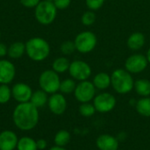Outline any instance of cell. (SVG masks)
Masks as SVG:
<instances>
[{
	"mask_svg": "<svg viewBox=\"0 0 150 150\" xmlns=\"http://www.w3.org/2000/svg\"><path fill=\"white\" fill-rule=\"evenodd\" d=\"M40 120L39 110L32 103H19L12 112L14 125L22 131L33 129Z\"/></svg>",
	"mask_w": 150,
	"mask_h": 150,
	"instance_id": "cell-1",
	"label": "cell"
},
{
	"mask_svg": "<svg viewBox=\"0 0 150 150\" xmlns=\"http://www.w3.org/2000/svg\"><path fill=\"white\" fill-rule=\"evenodd\" d=\"M111 86L116 93L126 95L134 90V80L127 69H117L111 75Z\"/></svg>",
	"mask_w": 150,
	"mask_h": 150,
	"instance_id": "cell-2",
	"label": "cell"
},
{
	"mask_svg": "<svg viewBox=\"0 0 150 150\" xmlns=\"http://www.w3.org/2000/svg\"><path fill=\"white\" fill-rule=\"evenodd\" d=\"M25 44L27 56L34 62H42L46 60L50 54V46L43 38L33 37L28 40Z\"/></svg>",
	"mask_w": 150,
	"mask_h": 150,
	"instance_id": "cell-3",
	"label": "cell"
},
{
	"mask_svg": "<svg viewBox=\"0 0 150 150\" xmlns=\"http://www.w3.org/2000/svg\"><path fill=\"white\" fill-rule=\"evenodd\" d=\"M57 15V9L53 1L41 0L40 3L34 8V16L36 20L43 25H47L52 24Z\"/></svg>",
	"mask_w": 150,
	"mask_h": 150,
	"instance_id": "cell-4",
	"label": "cell"
},
{
	"mask_svg": "<svg viewBox=\"0 0 150 150\" xmlns=\"http://www.w3.org/2000/svg\"><path fill=\"white\" fill-rule=\"evenodd\" d=\"M61 79L59 74L53 69L44 70L39 77V85L47 94L56 93L60 89Z\"/></svg>",
	"mask_w": 150,
	"mask_h": 150,
	"instance_id": "cell-5",
	"label": "cell"
},
{
	"mask_svg": "<svg viewBox=\"0 0 150 150\" xmlns=\"http://www.w3.org/2000/svg\"><path fill=\"white\" fill-rule=\"evenodd\" d=\"M74 42L76 51L81 54H88L93 51L96 47L98 39L94 33L91 31H83L76 36Z\"/></svg>",
	"mask_w": 150,
	"mask_h": 150,
	"instance_id": "cell-6",
	"label": "cell"
},
{
	"mask_svg": "<svg viewBox=\"0 0 150 150\" xmlns=\"http://www.w3.org/2000/svg\"><path fill=\"white\" fill-rule=\"evenodd\" d=\"M92 102L96 112L99 113L110 112L115 108L117 105V99L115 96L105 91L97 94Z\"/></svg>",
	"mask_w": 150,
	"mask_h": 150,
	"instance_id": "cell-7",
	"label": "cell"
},
{
	"mask_svg": "<svg viewBox=\"0 0 150 150\" xmlns=\"http://www.w3.org/2000/svg\"><path fill=\"white\" fill-rule=\"evenodd\" d=\"M96 91L97 89L95 88L93 83L85 80L79 82V83L76 84V87L74 91V96L76 99L81 104L89 103L91 102L97 95Z\"/></svg>",
	"mask_w": 150,
	"mask_h": 150,
	"instance_id": "cell-8",
	"label": "cell"
},
{
	"mask_svg": "<svg viewBox=\"0 0 150 150\" xmlns=\"http://www.w3.org/2000/svg\"><path fill=\"white\" fill-rule=\"evenodd\" d=\"M69 73L74 80L82 82L89 79L91 76L92 70L91 66L86 62L76 60L70 62Z\"/></svg>",
	"mask_w": 150,
	"mask_h": 150,
	"instance_id": "cell-9",
	"label": "cell"
},
{
	"mask_svg": "<svg viewBox=\"0 0 150 150\" xmlns=\"http://www.w3.org/2000/svg\"><path fill=\"white\" fill-rule=\"evenodd\" d=\"M149 65L148 59L142 54L130 55L125 62V69L131 74H140L143 72Z\"/></svg>",
	"mask_w": 150,
	"mask_h": 150,
	"instance_id": "cell-10",
	"label": "cell"
},
{
	"mask_svg": "<svg viewBox=\"0 0 150 150\" xmlns=\"http://www.w3.org/2000/svg\"><path fill=\"white\" fill-rule=\"evenodd\" d=\"M47 105L52 113L62 115L67 109V99L62 93H54L48 98Z\"/></svg>",
	"mask_w": 150,
	"mask_h": 150,
	"instance_id": "cell-11",
	"label": "cell"
},
{
	"mask_svg": "<svg viewBox=\"0 0 150 150\" xmlns=\"http://www.w3.org/2000/svg\"><path fill=\"white\" fill-rule=\"evenodd\" d=\"M32 94V88L25 83H17L11 88L12 98L18 102V104L30 102Z\"/></svg>",
	"mask_w": 150,
	"mask_h": 150,
	"instance_id": "cell-12",
	"label": "cell"
},
{
	"mask_svg": "<svg viewBox=\"0 0 150 150\" xmlns=\"http://www.w3.org/2000/svg\"><path fill=\"white\" fill-rule=\"evenodd\" d=\"M16 69L14 64L5 59L0 60V84H9L15 78Z\"/></svg>",
	"mask_w": 150,
	"mask_h": 150,
	"instance_id": "cell-13",
	"label": "cell"
},
{
	"mask_svg": "<svg viewBox=\"0 0 150 150\" xmlns=\"http://www.w3.org/2000/svg\"><path fill=\"white\" fill-rule=\"evenodd\" d=\"M96 146L98 150H118L120 142L117 137L112 134H103L97 138Z\"/></svg>",
	"mask_w": 150,
	"mask_h": 150,
	"instance_id": "cell-14",
	"label": "cell"
},
{
	"mask_svg": "<svg viewBox=\"0 0 150 150\" xmlns=\"http://www.w3.org/2000/svg\"><path fill=\"white\" fill-rule=\"evenodd\" d=\"M18 138L11 130H4L0 133V150H14L17 148Z\"/></svg>",
	"mask_w": 150,
	"mask_h": 150,
	"instance_id": "cell-15",
	"label": "cell"
},
{
	"mask_svg": "<svg viewBox=\"0 0 150 150\" xmlns=\"http://www.w3.org/2000/svg\"><path fill=\"white\" fill-rule=\"evenodd\" d=\"M146 42L145 35L141 32L133 33L127 39V45L133 51H138L143 47Z\"/></svg>",
	"mask_w": 150,
	"mask_h": 150,
	"instance_id": "cell-16",
	"label": "cell"
},
{
	"mask_svg": "<svg viewBox=\"0 0 150 150\" xmlns=\"http://www.w3.org/2000/svg\"><path fill=\"white\" fill-rule=\"evenodd\" d=\"M92 83L97 90L105 91L111 86V76L105 72H99L95 75Z\"/></svg>",
	"mask_w": 150,
	"mask_h": 150,
	"instance_id": "cell-17",
	"label": "cell"
},
{
	"mask_svg": "<svg viewBox=\"0 0 150 150\" xmlns=\"http://www.w3.org/2000/svg\"><path fill=\"white\" fill-rule=\"evenodd\" d=\"M134 90L141 98L150 97V81L145 78H140L134 81Z\"/></svg>",
	"mask_w": 150,
	"mask_h": 150,
	"instance_id": "cell-18",
	"label": "cell"
},
{
	"mask_svg": "<svg viewBox=\"0 0 150 150\" xmlns=\"http://www.w3.org/2000/svg\"><path fill=\"white\" fill-rule=\"evenodd\" d=\"M25 53V44L21 41H16L8 47V56L11 59H19Z\"/></svg>",
	"mask_w": 150,
	"mask_h": 150,
	"instance_id": "cell-19",
	"label": "cell"
},
{
	"mask_svg": "<svg viewBox=\"0 0 150 150\" xmlns=\"http://www.w3.org/2000/svg\"><path fill=\"white\" fill-rule=\"evenodd\" d=\"M47 101H48L47 93L42 91L41 89L33 92L31 99H30V103H32L37 108L43 107L44 105L47 104Z\"/></svg>",
	"mask_w": 150,
	"mask_h": 150,
	"instance_id": "cell-20",
	"label": "cell"
},
{
	"mask_svg": "<svg viewBox=\"0 0 150 150\" xmlns=\"http://www.w3.org/2000/svg\"><path fill=\"white\" fill-rule=\"evenodd\" d=\"M135 110L142 117L149 118L150 117V97L141 98L137 100L135 105Z\"/></svg>",
	"mask_w": 150,
	"mask_h": 150,
	"instance_id": "cell-21",
	"label": "cell"
},
{
	"mask_svg": "<svg viewBox=\"0 0 150 150\" xmlns=\"http://www.w3.org/2000/svg\"><path fill=\"white\" fill-rule=\"evenodd\" d=\"M70 62L68 58L66 57H58L56 58L52 64V69L55 71L58 74L65 73L66 71H69Z\"/></svg>",
	"mask_w": 150,
	"mask_h": 150,
	"instance_id": "cell-22",
	"label": "cell"
},
{
	"mask_svg": "<svg viewBox=\"0 0 150 150\" xmlns=\"http://www.w3.org/2000/svg\"><path fill=\"white\" fill-rule=\"evenodd\" d=\"M17 150H38L36 141L31 137L24 136L18 139Z\"/></svg>",
	"mask_w": 150,
	"mask_h": 150,
	"instance_id": "cell-23",
	"label": "cell"
},
{
	"mask_svg": "<svg viewBox=\"0 0 150 150\" xmlns=\"http://www.w3.org/2000/svg\"><path fill=\"white\" fill-rule=\"evenodd\" d=\"M71 139V135L69 134V131L67 130H60L58 131L54 138V142L55 144V146H59V147H65L67 146Z\"/></svg>",
	"mask_w": 150,
	"mask_h": 150,
	"instance_id": "cell-24",
	"label": "cell"
},
{
	"mask_svg": "<svg viewBox=\"0 0 150 150\" xmlns=\"http://www.w3.org/2000/svg\"><path fill=\"white\" fill-rule=\"evenodd\" d=\"M73 78H67L62 81H61L60 89L59 91L62 94H71L74 93L75 89L76 87V83Z\"/></svg>",
	"mask_w": 150,
	"mask_h": 150,
	"instance_id": "cell-25",
	"label": "cell"
},
{
	"mask_svg": "<svg viewBox=\"0 0 150 150\" xmlns=\"http://www.w3.org/2000/svg\"><path fill=\"white\" fill-rule=\"evenodd\" d=\"M96 112V109L91 102L89 103H83L79 106V113L84 118H91Z\"/></svg>",
	"mask_w": 150,
	"mask_h": 150,
	"instance_id": "cell-26",
	"label": "cell"
},
{
	"mask_svg": "<svg viewBox=\"0 0 150 150\" xmlns=\"http://www.w3.org/2000/svg\"><path fill=\"white\" fill-rule=\"evenodd\" d=\"M11 97V89L8 86V84H0V104H7Z\"/></svg>",
	"mask_w": 150,
	"mask_h": 150,
	"instance_id": "cell-27",
	"label": "cell"
},
{
	"mask_svg": "<svg viewBox=\"0 0 150 150\" xmlns=\"http://www.w3.org/2000/svg\"><path fill=\"white\" fill-rule=\"evenodd\" d=\"M81 21H82V24L85 26L92 25L96 21L95 12L93 11H91V10L83 12V14L82 15V18H81Z\"/></svg>",
	"mask_w": 150,
	"mask_h": 150,
	"instance_id": "cell-28",
	"label": "cell"
},
{
	"mask_svg": "<svg viewBox=\"0 0 150 150\" xmlns=\"http://www.w3.org/2000/svg\"><path fill=\"white\" fill-rule=\"evenodd\" d=\"M61 52L64 54V55H69L71 54H73L76 49V46H75V42L72 40H65L62 43L61 45Z\"/></svg>",
	"mask_w": 150,
	"mask_h": 150,
	"instance_id": "cell-29",
	"label": "cell"
},
{
	"mask_svg": "<svg viewBox=\"0 0 150 150\" xmlns=\"http://www.w3.org/2000/svg\"><path fill=\"white\" fill-rule=\"evenodd\" d=\"M105 3V0H85V4L89 10L91 11H98L99 10Z\"/></svg>",
	"mask_w": 150,
	"mask_h": 150,
	"instance_id": "cell-30",
	"label": "cell"
},
{
	"mask_svg": "<svg viewBox=\"0 0 150 150\" xmlns=\"http://www.w3.org/2000/svg\"><path fill=\"white\" fill-rule=\"evenodd\" d=\"M53 3L57 10H65L70 5L71 0H53Z\"/></svg>",
	"mask_w": 150,
	"mask_h": 150,
	"instance_id": "cell-31",
	"label": "cell"
},
{
	"mask_svg": "<svg viewBox=\"0 0 150 150\" xmlns=\"http://www.w3.org/2000/svg\"><path fill=\"white\" fill-rule=\"evenodd\" d=\"M41 0H19L20 4L24 6V7H26V8H35L40 3Z\"/></svg>",
	"mask_w": 150,
	"mask_h": 150,
	"instance_id": "cell-32",
	"label": "cell"
},
{
	"mask_svg": "<svg viewBox=\"0 0 150 150\" xmlns=\"http://www.w3.org/2000/svg\"><path fill=\"white\" fill-rule=\"evenodd\" d=\"M36 143H37L38 150H44L46 149L47 147V142L44 139H40L38 141H36Z\"/></svg>",
	"mask_w": 150,
	"mask_h": 150,
	"instance_id": "cell-33",
	"label": "cell"
},
{
	"mask_svg": "<svg viewBox=\"0 0 150 150\" xmlns=\"http://www.w3.org/2000/svg\"><path fill=\"white\" fill-rule=\"evenodd\" d=\"M6 54H8V47L4 43L0 42V58L4 57Z\"/></svg>",
	"mask_w": 150,
	"mask_h": 150,
	"instance_id": "cell-34",
	"label": "cell"
},
{
	"mask_svg": "<svg viewBox=\"0 0 150 150\" xmlns=\"http://www.w3.org/2000/svg\"><path fill=\"white\" fill-rule=\"evenodd\" d=\"M126 138H127V134H126L125 132H121L117 135V139H118L119 142H123V141L126 140Z\"/></svg>",
	"mask_w": 150,
	"mask_h": 150,
	"instance_id": "cell-35",
	"label": "cell"
},
{
	"mask_svg": "<svg viewBox=\"0 0 150 150\" xmlns=\"http://www.w3.org/2000/svg\"><path fill=\"white\" fill-rule=\"evenodd\" d=\"M49 150H68L67 149H65V147H59V146H54L52 147Z\"/></svg>",
	"mask_w": 150,
	"mask_h": 150,
	"instance_id": "cell-36",
	"label": "cell"
},
{
	"mask_svg": "<svg viewBox=\"0 0 150 150\" xmlns=\"http://www.w3.org/2000/svg\"><path fill=\"white\" fill-rule=\"evenodd\" d=\"M146 57H147V59H148L149 63H150V47H149V49L148 50V52H147V55H146Z\"/></svg>",
	"mask_w": 150,
	"mask_h": 150,
	"instance_id": "cell-37",
	"label": "cell"
},
{
	"mask_svg": "<svg viewBox=\"0 0 150 150\" xmlns=\"http://www.w3.org/2000/svg\"><path fill=\"white\" fill-rule=\"evenodd\" d=\"M0 39H1V32H0Z\"/></svg>",
	"mask_w": 150,
	"mask_h": 150,
	"instance_id": "cell-38",
	"label": "cell"
},
{
	"mask_svg": "<svg viewBox=\"0 0 150 150\" xmlns=\"http://www.w3.org/2000/svg\"><path fill=\"white\" fill-rule=\"evenodd\" d=\"M47 1H53V0H47Z\"/></svg>",
	"mask_w": 150,
	"mask_h": 150,
	"instance_id": "cell-39",
	"label": "cell"
}]
</instances>
